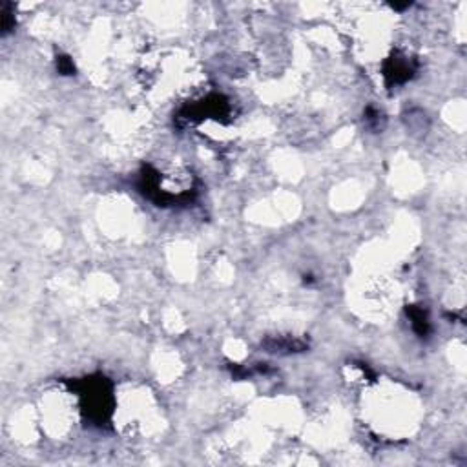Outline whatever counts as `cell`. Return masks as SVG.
<instances>
[{"label": "cell", "instance_id": "cell-2", "mask_svg": "<svg viewBox=\"0 0 467 467\" xmlns=\"http://www.w3.org/2000/svg\"><path fill=\"white\" fill-rule=\"evenodd\" d=\"M410 319H413V327L418 331V334H427V328H429V323H427V318L424 316V310H410Z\"/></svg>", "mask_w": 467, "mask_h": 467}, {"label": "cell", "instance_id": "cell-1", "mask_svg": "<svg viewBox=\"0 0 467 467\" xmlns=\"http://www.w3.org/2000/svg\"><path fill=\"white\" fill-rule=\"evenodd\" d=\"M265 347L268 349V352H299V350L305 349V343L297 340H268L265 341Z\"/></svg>", "mask_w": 467, "mask_h": 467}, {"label": "cell", "instance_id": "cell-3", "mask_svg": "<svg viewBox=\"0 0 467 467\" xmlns=\"http://www.w3.org/2000/svg\"><path fill=\"white\" fill-rule=\"evenodd\" d=\"M59 64H61V71H64V73H71L73 71V66H71V62L66 57L59 59Z\"/></svg>", "mask_w": 467, "mask_h": 467}]
</instances>
